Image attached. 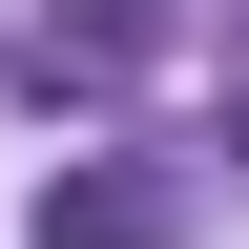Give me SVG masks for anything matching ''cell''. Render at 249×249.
<instances>
[{
	"label": "cell",
	"instance_id": "obj_1",
	"mask_svg": "<svg viewBox=\"0 0 249 249\" xmlns=\"http://www.w3.org/2000/svg\"><path fill=\"white\" fill-rule=\"evenodd\" d=\"M21 83H42V104H104V83H145V0H62V21H21Z\"/></svg>",
	"mask_w": 249,
	"mask_h": 249
},
{
	"label": "cell",
	"instance_id": "obj_2",
	"mask_svg": "<svg viewBox=\"0 0 249 249\" xmlns=\"http://www.w3.org/2000/svg\"><path fill=\"white\" fill-rule=\"evenodd\" d=\"M166 229H187V208H166L145 166H83V187H42V249H166Z\"/></svg>",
	"mask_w": 249,
	"mask_h": 249
},
{
	"label": "cell",
	"instance_id": "obj_3",
	"mask_svg": "<svg viewBox=\"0 0 249 249\" xmlns=\"http://www.w3.org/2000/svg\"><path fill=\"white\" fill-rule=\"evenodd\" d=\"M229 166H249V124H229Z\"/></svg>",
	"mask_w": 249,
	"mask_h": 249
}]
</instances>
